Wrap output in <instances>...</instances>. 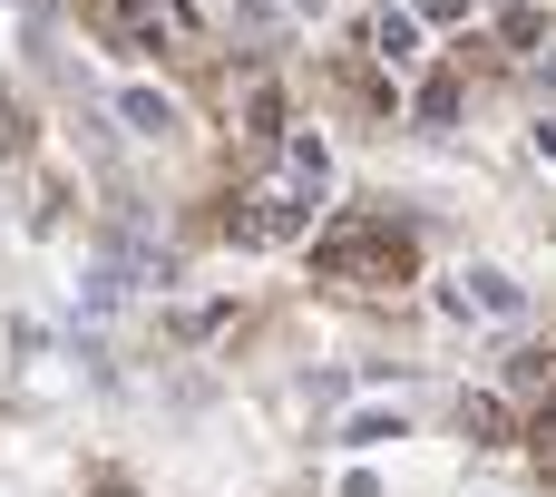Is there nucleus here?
Wrapping results in <instances>:
<instances>
[{
  "label": "nucleus",
  "instance_id": "obj_3",
  "mask_svg": "<svg viewBox=\"0 0 556 497\" xmlns=\"http://www.w3.org/2000/svg\"><path fill=\"white\" fill-rule=\"evenodd\" d=\"M450 313H489V322H518V313H528V293H518V283H508L498 264H479V273H459Z\"/></svg>",
  "mask_w": 556,
  "mask_h": 497
},
{
  "label": "nucleus",
  "instance_id": "obj_6",
  "mask_svg": "<svg viewBox=\"0 0 556 497\" xmlns=\"http://www.w3.org/2000/svg\"><path fill=\"white\" fill-rule=\"evenodd\" d=\"M371 59H391V68H401V59H420V29H410L401 10H381V20H371Z\"/></svg>",
  "mask_w": 556,
  "mask_h": 497
},
{
  "label": "nucleus",
  "instance_id": "obj_5",
  "mask_svg": "<svg viewBox=\"0 0 556 497\" xmlns=\"http://www.w3.org/2000/svg\"><path fill=\"white\" fill-rule=\"evenodd\" d=\"M117 117H127L137 137H176V127H186L176 98H156V88H117Z\"/></svg>",
  "mask_w": 556,
  "mask_h": 497
},
{
  "label": "nucleus",
  "instance_id": "obj_4",
  "mask_svg": "<svg viewBox=\"0 0 556 497\" xmlns=\"http://www.w3.org/2000/svg\"><path fill=\"white\" fill-rule=\"evenodd\" d=\"M127 29L137 39H166V49H195V10L186 0H127Z\"/></svg>",
  "mask_w": 556,
  "mask_h": 497
},
{
  "label": "nucleus",
  "instance_id": "obj_2",
  "mask_svg": "<svg viewBox=\"0 0 556 497\" xmlns=\"http://www.w3.org/2000/svg\"><path fill=\"white\" fill-rule=\"evenodd\" d=\"M313 205H323V186L283 166V176H264V186H244V195H235L225 234H235V244H293V234L313 225Z\"/></svg>",
  "mask_w": 556,
  "mask_h": 497
},
{
  "label": "nucleus",
  "instance_id": "obj_1",
  "mask_svg": "<svg viewBox=\"0 0 556 497\" xmlns=\"http://www.w3.org/2000/svg\"><path fill=\"white\" fill-rule=\"evenodd\" d=\"M313 273L323 283H401L410 273V234L391 215H342L313 234Z\"/></svg>",
  "mask_w": 556,
  "mask_h": 497
}]
</instances>
